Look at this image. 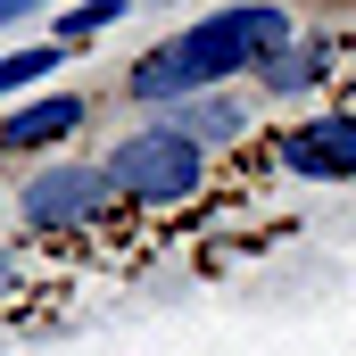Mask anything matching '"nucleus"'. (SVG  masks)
Segmentation results:
<instances>
[{"instance_id": "423d86ee", "label": "nucleus", "mask_w": 356, "mask_h": 356, "mask_svg": "<svg viewBox=\"0 0 356 356\" xmlns=\"http://www.w3.org/2000/svg\"><path fill=\"white\" fill-rule=\"evenodd\" d=\"M175 133L199 141V149H207V141H232V133H241V108H232V99H191L175 116Z\"/></svg>"}, {"instance_id": "0eeeda50", "label": "nucleus", "mask_w": 356, "mask_h": 356, "mask_svg": "<svg viewBox=\"0 0 356 356\" xmlns=\"http://www.w3.org/2000/svg\"><path fill=\"white\" fill-rule=\"evenodd\" d=\"M323 58H332L323 42H307V50H273L257 75H266V91H307L315 75H323Z\"/></svg>"}, {"instance_id": "39448f33", "label": "nucleus", "mask_w": 356, "mask_h": 356, "mask_svg": "<svg viewBox=\"0 0 356 356\" xmlns=\"http://www.w3.org/2000/svg\"><path fill=\"white\" fill-rule=\"evenodd\" d=\"M83 124V99H33V108H17V116H0V149H42V141H67Z\"/></svg>"}, {"instance_id": "7ed1b4c3", "label": "nucleus", "mask_w": 356, "mask_h": 356, "mask_svg": "<svg viewBox=\"0 0 356 356\" xmlns=\"http://www.w3.org/2000/svg\"><path fill=\"white\" fill-rule=\"evenodd\" d=\"M108 191H116V175H108V166H50V175H33V182H25V224H33V232L91 224Z\"/></svg>"}, {"instance_id": "20e7f679", "label": "nucleus", "mask_w": 356, "mask_h": 356, "mask_svg": "<svg viewBox=\"0 0 356 356\" xmlns=\"http://www.w3.org/2000/svg\"><path fill=\"white\" fill-rule=\"evenodd\" d=\"M282 158L298 166V175H356V116H323V124H307V133H290L282 141Z\"/></svg>"}, {"instance_id": "f03ea898", "label": "nucleus", "mask_w": 356, "mask_h": 356, "mask_svg": "<svg viewBox=\"0 0 356 356\" xmlns=\"http://www.w3.org/2000/svg\"><path fill=\"white\" fill-rule=\"evenodd\" d=\"M108 175L124 199H149V207H166V199H191L199 175H207V149L199 141H182L175 124H158V133H133V141H116L108 149Z\"/></svg>"}, {"instance_id": "f257e3e1", "label": "nucleus", "mask_w": 356, "mask_h": 356, "mask_svg": "<svg viewBox=\"0 0 356 356\" xmlns=\"http://www.w3.org/2000/svg\"><path fill=\"white\" fill-rule=\"evenodd\" d=\"M282 42H290V8L241 0V8L191 25L175 42H158L149 58H133V99H191V91L224 83V75H241V67H266Z\"/></svg>"}, {"instance_id": "1a4fd4ad", "label": "nucleus", "mask_w": 356, "mask_h": 356, "mask_svg": "<svg viewBox=\"0 0 356 356\" xmlns=\"http://www.w3.org/2000/svg\"><path fill=\"white\" fill-rule=\"evenodd\" d=\"M124 8H133V0H83V8L67 17V42H91V33H99V25H116Z\"/></svg>"}, {"instance_id": "6e6552de", "label": "nucleus", "mask_w": 356, "mask_h": 356, "mask_svg": "<svg viewBox=\"0 0 356 356\" xmlns=\"http://www.w3.org/2000/svg\"><path fill=\"white\" fill-rule=\"evenodd\" d=\"M50 67H58V50H8V58H0V91H25V83H42Z\"/></svg>"}, {"instance_id": "9d476101", "label": "nucleus", "mask_w": 356, "mask_h": 356, "mask_svg": "<svg viewBox=\"0 0 356 356\" xmlns=\"http://www.w3.org/2000/svg\"><path fill=\"white\" fill-rule=\"evenodd\" d=\"M42 0H0V25H17V17H33Z\"/></svg>"}, {"instance_id": "9b49d317", "label": "nucleus", "mask_w": 356, "mask_h": 356, "mask_svg": "<svg viewBox=\"0 0 356 356\" xmlns=\"http://www.w3.org/2000/svg\"><path fill=\"white\" fill-rule=\"evenodd\" d=\"M0 290H8V257H0Z\"/></svg>"}]
</instances>
